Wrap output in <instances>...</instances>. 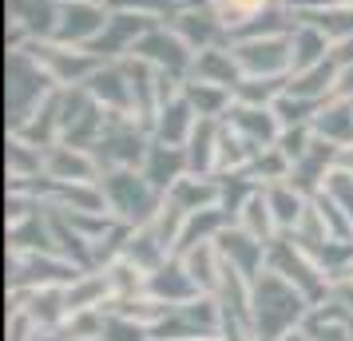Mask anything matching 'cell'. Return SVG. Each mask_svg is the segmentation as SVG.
<instances>
[{"label": "cell", "instance_id": "cell-1", "mask_svg": "<svg viewBox=\"0 0 353 341\" xmlns=\"http://www.w3.org/2000/svg\"><path fill=\"white\" fill-rule=\"evenodd\" d=\"M305 298L294 282H286L274 270H262V278H254L250 286V322H254V338L258 341H278L286 338L290 329H298L305 322Z\"/></svg>", "mask_w": 353, "mask_h": 341}, {"label": "cell", "instance_id": "cell-2", "mask_svg": "<svg viewBox=\"0 0 353 341\" xmlns=\"http://www.w3.org/2000/svg\"><path fill=\"white\" fill-rule=\"evenodd\" d=\"M103 195L123 223H151L159 214V191L147 183V175H135L131 167H115L103 179Z\"/></svg>", "mask_w": 353, "mask_h": 341}, {"label": "cell", "instance_id": "cell-3", "mask_svg": "<svg viewBox=\"0 0 353 341\" xmlns=\"http://www.w3.org/2000/svg\"><path fill=\"white\" fill-rule=\"evenodd\" d=\"M151 298H159V302H167V306H187V302H194L199 298V282L191 278V270L183 266V258L179 262H163L155 274H147V290Z\"/></svg>", "mask_w": 353, "mask_h": 341}, {"label": "cell", "instance_id": "cell-4", "mask_svg": "<svg viewBox=\"0 0 353 341\" xmlns=\"http://www.w3.org/2000/svg\"><path fill=\"white\" fill-rule=\"evenodd\" d=\"M147 151L151 147L143 143L135 123H108L99 131V159L112 167H135L139 159H147Z\"/></svg>", "mask_w": 353, "mask_h": 341}, {"label": "cell", "instance_id": "cell-5", "mask_svg": "<svg viewBox=\"0 0 353 341\" xmlns=\"http://www.w3.org/2000/svg\"><path fill=\"white\" fill-rule=\"evenodd\" d=\"M234 64L246 68V72H254V76L278 72V68L294 64V48H290L286 40H250V44H242L234 52Z\"/></svg>", "mask_w": 353, "mask_h": 341}, {"label": "cell", "instance_id": "cell-6", "mask_svg": "<svg viewBox=\"0 0 353 341\" xmlns=\"http://www.w3.org/2000/svg\"><path fill=\"white\" fill-rule=\"evenodd\" d=\"M44 167H48V179L56 183H92L96 175V163L92 155H83V147H56Z\"/></svg>", "mask_w": 353, "mask_h": 341}, {"label": "cell", "instance_id": "cell-7", "mask_svg": "<svg viewBox=\"0 0 353 341\" xmlns=\"http://www.w3.org/2000/svg\"><path fill=\"white\" fill-rule=\"evenodd\" d=\"M183 163H187V155H179L175 147L167 143H155L151 151H147V163H143V175L147 183L155 187V191H171L179 183V171H183Z\"/></svg>", "mask_w": 353, "mask_h": 341}, {"label": "cell", "instance_id": "cell-8", "mask_svg": "<svg viewBox=\"0 0 353 341\" xmlns=\"http://www.w3.org/2000/svg\"><path fill=\"white\" fill-rule=\"evenodd\" d=\"M135 52H139L143 60H155V64L171 68V76H175V72H183V68H187V60H191V52L183 48L179 40L163 36V32H147L143 40L135 44Z\"/></svg>", "mask_w": 353, "mask_h": 341}, {"label": "cell", "instance_id": "cell-9", "mask_svg": "<svg viewBox=\"0 0 353 341\" xmlns=\"http://www.w3.org/2000/svg\"><path fill=\"white\" fill-rule=\"evenodd\" d=\"M266 198H270V211H274L278 230H298V223H302V214H305L302 191H298L294 183H278V187L266 191Z\"/></svg>", "mask_w": 353, "mask_h": 341}, {"label": "cell", "instance_id": "cell-10", "mask_svg": "<svg viewBox=\"0 0 353 341\" xmlns=\"http://www.w3.org/2000/svg\"><path fill=\"white\" fill-rule=\"evenodd\" d=\"M108 20L99 17V8L92 4H68L64 8V20L56 24V36L60 40H88V36H96Z\"/></svg>", "mask_w": 353, "mask_h": 341}, {"label": "cell", "instance_id": "cell-11", "mask_svg": "<svg viewBox=\"0 0 353 341\" xmlns=\"http://www.w3.org/2000/svg\"><path fill=\"white\" fill-rule=\"evenodd\" d=\"M239 214H242V230H246V234H254L258 242L270 246V230L278 227V223H274V211H270V198H266V191H254V195L242 203Z\"/></svg>", "mask_w": 353, "mask_h": 341}, {"label": "cell", "instance_id": "cell-12", "mask_svg": "<svg viewBox=\"0 0 353 341\" xmlns=\"http://www.w3.org/2000/svg\"><path fill=\"white\" fill-rule=\"evenodd\" d=\"M314 131L330 143H353V103H337L330 112H318Z\"/></svg>", "mask_w": 353, "mask_h": 341}, {"label": "cell", "instance_id": "cell-13", "mask_svg": "<svg viewBox=\"0 0 353 341\" xmlns=\"http://www.w3.org/2000/svg\"><path fill=\"white\" fill-rule=\"evenodd\" d=\"M167 195H171L175 207H183V211L191 214V211H207L210 203L219 198V187L214 183H199V179H179Z\"/></svg>", "mask_w": 353, "mask_h": 341}, {"label": "cell", "instance_id": "cell-14", "mask_svg": "<svg viewBox=\"0 0 353 341\" xmlns=\"http://www.w3.org/2000/svg\"><path fill=\"white\" fill-rule=\"evenodd\" d=\"M234 127H239L246 139H254L258 147H262V143H274V139H278V123L270 119V112H262V107H254V103L234 112Z\"/></svg>", "mask_w": 353, "mask_h": 341}, {"label": "cell", "instance_id": "cell-15", "mask_svg": "<svg viewBox=\"0 0 353 341\" xmlns=\"http://www.w3.org/2000/svg\"><path fill=\"white\" fill-rule=\"evenodd\" d=\"M210 155H219V139H214V123H194L191 131V151H187V163L194 171H210Z\"/></svg>", "mask_w": 353, "mask_h": 341}, {"label": "cell", "instance_id": "cell-16", "mask_svg": "<svg viewBox=\"0 0 353 341\" xmlns=\"http://www.w3.org/2000/svg\"><path fill=\"white\" fill-rule=\"evenodd\" d=\"M103 32H108V44H99V48L108 52H123V44H135V36L143 32V17H115L103 24Z\"/></svg>", "mask_w": 353, "mask_h": 341}, {"label": "cell", "instance_id": "cell-17", "mask_svg": "<svg viewBox=\"0 0 353 341\" xmlns=\"http://www.w3.org/2000/svg\"><path fill=\"white\" fill-rule=\"evenodd\" d=\"M290 48H294V68L305 72L310 64H321V52H325V40H321L314 28H302L298 40H290Z\"/></svg>", "mask_w": 353, "mask_h": 341}, {"label": "cell", "instance_id": "cell-18", "mask_svg": "<svg viewBox=\"0 0 353 341\" xmlns=\"http://www.w3.org/2000/svg\"><path fill=\"white\" fill-rule=\"evenodd\" d=\"M194 72H199V80L203 83H234V64H230V56H219V52H207V56H199V64H194Z\"/></svg>", "mask_w": 353, "mask_h": 341}, {"label": "cell", "instance_id": "cell-19", "mask_svg": "<svg viewBox=\"0 0 353 341\" xmlns=\"http://www.w3.org/2000/svg\"><path fill=\"white\" fill-rule=\"evenodd\" d=\"M325 191L334 195V203L341 207V214L353 223V175L341 167V171H330V179H325Z\"/></svg>", "mask_w": 353, "mask_h": 341}, {"label": "cell", "instance_id": "cell-20", "mask_svg": "<svg viewBox=\"0 0 353 341\" xmlns=\"http://www.w3.org/2000/svg\"><path fill=\"white\" fill-rule=\"evenodd\" d=\"M183 4H203V0H183Z\"/></svg>", "mask_w": 353, "mask_h": 341}, {"label": "cell", "instance_id": "cell-21", "mask_svg": "<svg viewBox=\"0 0 353 341\" xmlns=\"http://www.w3.org/2000/svg\"><path fill=\"white\" fill-rule=\"evenodd\" d=\"M80 341H103V338H80Z\"/></svg>", "mask_w": 353, "mask_h": 341}, {"label": "cell", "instance_id": "cell-22", "mask_svg": "<svg viewBox=\"0 0 353 341\" xmlns=\"http://www.w3.org/2000/svg\"><path fill=\"white\" fill-rule=\"evenodd\" d=\"M350 4H353V0H350Z\"/></svg>", "mask_w": 353, "mask_h": 341}]
</instances>
